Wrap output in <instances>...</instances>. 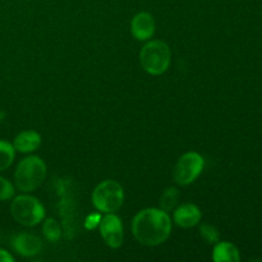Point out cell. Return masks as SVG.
<instances>
[{
    "label": "cell",
    "mask_w": 262,
    "mask_h": 262,
    "mask_svg": "<svg viewBox=\"0 0 262 262\" xmlns=\"http://www.w3.org/2000/svg\"><path fill=\"white\" fill-rule=\"evenodd\" d=\"M133 235L145 246H159L165 242L171 233V220L161 209H145L133 219Z\"/></svg>",
    "instance_id": "1"
},
{
    "label": "cell",
    "mask_w": 262,
    "mask_h": 262,
    "mask_svg": "<svg viewBox=\"0 0 262 262\" xmlns=\"http://www.w3.org/2000/svg\"><path fill=\"white\" fill-rule=\"evenodd\" d=\"M46 177V164L38 156H28L18 164L14 173V183L19 191L32 192Z\"/></svg>",
    "instance_id": "2"
},
{
    "label": "cell",
    "mask_w": 262,
    "mask_h": 262,
    "mask_svg": "<svg viewBox=\"0 0 262 262\" xmlns=\"http://www.w3.org/2000/svg\"><path fill=\"white\" fill-rule=\"evenodd\" d=\"M141 66L147 73L160 76L168 71L171 60L169 46L160 40H154L146 43L140 53Z\"/></svg>",
    "instance_id": "3"
},
{
    "label": "cell",
    "mask_w": 262,
    "mask_h": 262,
    "mask_svg": "<svg viewBox=\"0 0 262 262\" xmlns=\"http://www.w3.org/2000/svg\"><path fill=\"white\" fill-rule=\"evenodd\" d=\"M10 212L15 222L25 227H35L45 217V209L32 196H18L13 200L10 205Z\"/></svg>",
    "instance_id": "4"
},
{
    "label": "cell",
    "mask_w": 262,
    "mask_h": 262,
    "mask_svg": "<svg viewBox=\"0 0 262 262\" xmlns=\"http://www.w3.org/2000/svg\"><path fill=\"white\" fill-rule=\"evenodd\" d=\"M124 193L118 182L104 181L100 183L92 193V202L99 211L110 214L115 212L123 204Z\"/></svg>",
    "instance_id": "5"
},
{
    "label": "cell",
    "mask_w": 262,
    "mask_h": 262,
    "mask_svg": "<svg viewBox=\"0 0 262 262\" xmlns=\"http://www.w3.org/2000/svg\"><path fill=\"white\" fill-rule=\"evenodd\" d=\"M204 169V159L197 152H187L182 156L174 168V181L187 186L199 178Z\"/></svg>",
    "instance_id": "6"
},
{
    "label": "cell",
    "mask_w": 262,
    "mask_h": 262,
    "mask_svg": "<svg viewBox=\"0 0 262 262\" xmlns=\"http://www.w3.org/2000/svg\"><path fill=\"white\" fill-rule=\"evenodd\" d=\"M100 233L105 243L112 248H118L123 243V224L117 215L113 212L100 220Z\"/></svg>",
    "instance_id": "7"
},
{
    "label": "cell",
    "mask_w": 262,
    "mask_h": 262,
    "mask_svg": "<svg viewBox=\"0 0 262 262\" xmlns=\"http://www.w3.org/2000/svg\"><path fill=\"white\" fill-rule=\"evenodd\" d=\"M12 247L20 256L30 257V256L37 255L42 248V245L36 235L30 234V233H20L13 238Z\"/></svg>",
    "instance_id": "8"
},
{
    "label": "cell",
    "mask_w": 262,
    "mask_h": 262,
    "mask_svg": "<svg viewBox=\"0 0 262 262\" xmlns=\"http://www.w3.org/2000/svg\"><path fill=\"white\" fill-rule=\"evenodd\" d=\"M130 30L137 40H148L155 32V22H154L152 15L147 12H141L136 14L132 19Z\"/></svg>",
    "instance_id": "9"
},
{
    "label": "cell",
    "mask_w": 262,
    "mask_h": 262,
    "mask_svg": "<svg viewBox=\"0 0 262 262\" xmlns=\"http://www.w3.org/2000/svg\"><path fill=\"white\" fill-rule=\"evenodd\" d=\"M201 211L196 205L186 204L179 206L174 212V222L178 227L192 228L196 227L201 220Z\"/></svg>",
    "instance_id": "10"
},
{
    "label": "cell",
    "mask_w": 262,
    "mask_h": 262,
    "mask_svg": "<svg viewBox=\"0 0 262 262\" xmlns=\"http://www.w3.org/2000/svg\"><path fill=\"white\" fill-rule=\"evenodd\" d=\"M41 145V136L35 130H23L15 136L13 147L19 152H32Z\"/></svg>",
    "instance_id": "11"
},
{
    "label": "cell",
    "mask_w": 262,
    "mask_h": 262,
    "mask_svg": "<svg viewBox=\"0 0 262 262\" xmlns=\"http://www.w3.org/2000/svg\"><path fill=\"white\" fill-rule=\"evenodd\" d=\"M212 258L215 262H238L241 260L238 248L229 242L217 243L214 248Z\"/></svg>",
    "instance_id": "12"
},
{
    "label": "cell",
    "mask_w": 262,
    "mask_h": 262,
    "mask_svg": "<svg viewBox=\"0 0 262 262\" xmlns=\"http://www.w3.org/2000/svg\"><path fill=\"white\" fill-rule=\"evenodd\" d=\"M15 148L7 141L0 140V171L5 170L12 165L14 160Z\"/></svg>",
    "instance_id": "13"
},
{
    "label": "cell",
    "mask_w": 262,
    "mask_h": 262,
    "mask_svg": "<svg viewBox=\"0 0 262 262\" xmlns=\"http://www.w3.org/2000/svg\"><path fill=\"white\" fill-rule=\"evenodd\" d=\"M179 192L177 188H168L160 199V207L164 211H170L178 202Z\"/></svg>",
    "instance_id": "14"
},
{
    "label": "cell",
    "mask_w": 262,
    "mask_h": 262,
    "mask_svg": "<svg viewBox=\"0 0 262 262\" xmlns=\"http://www.w3.org/2000/svg\"><path fill=\"white\" fill-rule=\"evenodd\" d=\"M43 234L51 242H56V241L60 238L61 230L60 227H59L58 222L55 219H46L45 224H43Z\"/></svg>",
    "instance_id": "15"
},
{
    "label": "cell",
    "mask_w": 262,
    "mask_h": 262,
    "mask_svg": "<svg viewBox=\"0 0 262 262\" xmlns=\"http://www.w3.org/2000/svg\"><path fill=\"white\" fill-rule=\"evenodd\" d=\"M200 234L209 243H216L219 241V232L216 228L210 224H202L200 228Z\"/></svg>",
    "instance_id": "16"
},
{
    "label": "cell",
    "mask_w": 262,
    "mask_h": 262,
    "mask_svg": "<svg viewBox=\"0 0 262 262\" xmlns=\"http://www.w3.org/2000/svg\"><path fill=\"white\" fill-rule=\"evenodd\" d=\"M13 194H14V188H13L12 183L5 178H3V177H0V201L10 200Z\"/></svg>",
    "instance_id": "17"
},
{
    "label": "cell",
    "mask_w": 262,
    "mask_h": 262,
    "mask_svg": "<svg viewBox=\"0 0 262 262\" xmlns=\"http://www.w3.org/2000/svg\"><path fill=\"white\" fill-rule=\"evenodd\" d=\"M14 258L10 253H8L7 251L4 250H0V262H13Z\"/></svg>",
    "instance_id": "18"
}]
</instances>
